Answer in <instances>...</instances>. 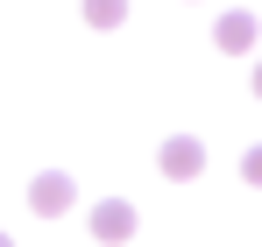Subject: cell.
<instances>
[{
  "instance_id": "1",
  "label": "cell",
  "mask_w": 262,
  "mask_h": 247,
  "mask_svg": "<svg viewBox=\"0 0 262 247\" xmlns=\"http://www.w3.org/2000/svg\"><path fill=\"white\" fill-rule=\"evenodd\" d=\"M71 205H78V184H71L64 169H43V177H29V212H36V219H64Z\"/></svg>"
},
{
  "instance_id": "2",
  "label": "cell",
  "mask_w": 262,
  "mask_h": 247,
  "mask_svg": "<svg viewBox=\"0 0 262 247\" xmlns=\"http://www.w3.org/2000/svg\"><path fill=\"white\" fill-rule=\"evenodd\" d=\"M156 169H163L170 184H191V177L206 169V141H199V134H170V141L156 149Z\"/></svg>"
},
{
  "instance_id": "3",
  "label": "cell",
  "mask_w": 262,
  "mask_h": 247,
  "mask_svg": "<svg viewBox=\"0 0 262 247\" xmlns=\"http://www.w3.org/2000/svg\"><path fill=\"white\" fill-rule=\"evenodd\" d=\"M85 226H92L99 247H121V240H135V205L128 198H99V205L85 212Z\"/></svg>"
},
{
  "instance_id": "4",
  "label": "cell",
  "mask_w": 262,
  "mask_h": 247,
  "mask_svg": "<svg viewBox=\"0 0 262 247\" xmlns=\"http://www.w3.org/2000/svg\"><path fill=\"white\" fill-rule=\"evenodd\" d=\"M213 42L227 50V57H248V50H255V14H220V21H213Z\"/></svg>"
},
{
  "instance_id": "5",
  "label": "cell",
  "mask_w": 262,
  "mask_h": 247,
  "mask_svg": "<svg viewBox=\"0 0 262 247\" xmlns=\"http://www.w3.org/2000/svg\"><path fill=\"white\" fill-rule=\"evenodd\" d=\"M78 7H85L92 29H121V21H128V0H78Z\"/></svg>"
},
{
  "instance_id": "6",
  "label": "cell",
  "mask_w": 262,
  "mask_h": 247,
  "mask_svg": "<svg viewBox=\"0 0 262 247\" xmlns=\"http://www.w3.org/2000/svg\"><path fill=\"white\" fill-rule=\"evenodd\" d=\"M241 184H255V191H262V141L248 149V156H241Z\"/></svg>"
},
{
  "instance_id": "7",
  "label": "cell",
  "mask_w": 262,
  "mask_h": 247,
  "mask_svg": "<svg viewBox=\"0 0 262 247\" xmlns=\"http://www.w3.org/2000/svg\"><path fill=\"white\" fill-rule=\"evenodd\" d=\"M248 85H255V99H262V57H255V71H248Z\"/></svg>"
},
{
  "instance_id": "8",
  "label": "cell",
  "mask_w": 262,
  "mask_h": 247,
  "mask_svg": "<svg viewBox=\"0 0 262 247\" xmlns=\"http://www.w3.org/2000/svg\"><path fill=\"white\" fill-rule=\"evenodd\" d=\"M0 247H14V233H0Z\"/></svg>"
}]
</instances>
